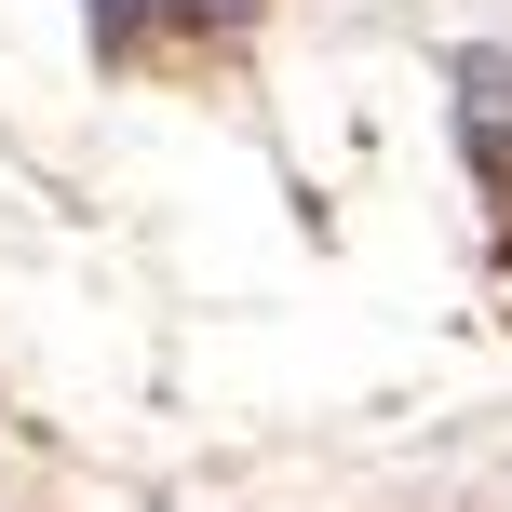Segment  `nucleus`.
Segmentation results:
<instances>
[{
	"label": "nucleus",
	"instance_id": "nucleus-1",
	"mask_svg": "<svg viewBox=\"0 0 512 512\" xmlns=\"http://www.w3.org/2000/svg\"><path fill=\"white\" fill-rule=\"evenodd\" d=\"M176 14H230V0H176Z\"/></svg>",
	"mask_w": 512,
	"mask_h": 512
}]
</instances>
